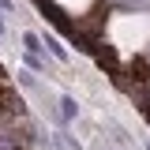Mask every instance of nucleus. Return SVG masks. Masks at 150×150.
<instances>
[{
  "instance_id": "1",
  "label": "nucleus",
  "mask_w": 150,
  "mask_h": 150,
  "mask_svg": "<svg viewBox=\"0 0 150 150\" xmlns=\"http://www.w3.org/2000/svg\"><path fill=\"white\" fill-rule=\"evenodd\" d=\"M75 112H79L75 98H60V116H64V120H75Z\"/></svg>"
},
{
  "instance_id": "2",
  "label": "nucleus",
  "mask_w": 150,
  "mask_h": 150,
  "mask_svg": "<svg viewBox=\"0 0 150 150\" xmlns=\"http://www.w3.org/2000/svg\"><path fill=\"white\" fill-rule=\"evenodd\" d=\"M45 45H49V53H53L56 60H68V53H64V45H60L56 38H45Z\"/></svg>"
},
{
  "instance_id": "3",
  "label": "nucleus",
  "mask_w": 150,
  "mask_h": 150,
  "mask_svg": "<svg viewBox=\"0 0 150 150\" xmlns=\"http://www.w3.org/2000/svg\"><path fill=\"white\" fill-rule=\"evenodd\" d=\"M23 45H26V53H38L41 45H38V34H23Z\"/></svg>"
},
{
  "instance_id": "4",
  "label": "nucleus",
  "mask_w": 150,
  "mask_h": 150,
  "mask_svg": "<svg viewBox=\"0 0 150 150\" xmlns=\"http://www.w3.org/2000/svg\"><path fill=\"white\" fill-rule=\"evenodd\" d=\"M0 8H4V11H11V0H0Z\"/></svg>"
},
{
  "instance_id": "5",
  "label": "nucleus",
  "mask_w": 150,
  "mask_h": 150,
  "mask_svg": "<svg viewBox=\"0 0 150 150\" xmlns=\"http://www.w3.org/2000/svg\"><path fill=\"white\" fill-rule=\"evenodd\" d=\"M0 34H4V23H0Z\"/></svg>"
},
{
  "instance_id": "6",
  "label": "nucleus",
  "mask_w": 150,
  "mask_h": 150,
  "mask_svg": "<svg viewBox=\"0 0 150 150\" xmlns=\"http://www.w3.org/2000/svg\"><path fill=\"white\" fill-rule=\"evenodd\" d=\"M146 150H150V146H146Z\"/></svg>"
}]
</instances>
